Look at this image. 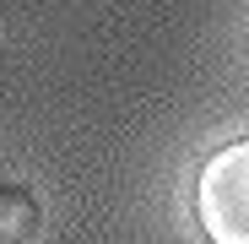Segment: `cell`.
<instances>
[{"mask_svg":"<svg viewBox=\"0 0 249 244\" xmlns=\"http://www.w3.org/2000/svg\"><path fill=\"white\" fill-rule=\"evenodd\" d=\"M195 223L206 244H249V136L217 147L195 174Z\"/></svg>","mask_w":249,"mask_h":244,"instance_id":"obj_1","label":"cell"},{"mask_svg":"<svg viewBox=\"0 0 249 244\" xmlns=\"http://www.w3.org/2000/svg\"><path fill=\"white\" fill-rule=\"evenodd\" d=\"M38 233V201L22 185L0 179V244H27Z\"/></svg>","mask_w":249,"mask_h":244,"instance_id":"obj_2","label":"cell"}]
</instances>
